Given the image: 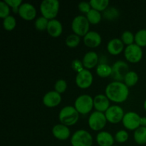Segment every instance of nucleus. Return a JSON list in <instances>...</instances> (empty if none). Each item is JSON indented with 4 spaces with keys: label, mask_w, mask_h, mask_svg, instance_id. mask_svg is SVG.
Listing matches in <instances>:
<instances>
[{
    "label": "nucleus",
    "mask_w": 146,
    "mask_h": 146,
    "mask_svg": "<svg viewBox=\"0 0 146 146\" xmlns=\"http://www.w3.org/2000/svg\"><path fill=\"white\" fill-rule=\"evenodd\" d=\"M4 1L12 8L13 11L14 13H19V9L20 6L22 4L21 0H5Z\"/></svg>",
    "instance_id": "36"
},
{
    "label": "nucleus",
    "mask_w": 146,
    "mask_h": 146,
    "mask_svg": "<svg viewBox=\"0 0 146 146\" xmlns=\"http://www.w3.org/2000/svg\"><path fill=\"white\" fill-rule=\"evenodd\" d=\"M93 80H94V77L91 71L85 68L81 72L78 73L76 77V85L83 89L89 88L92 85Z\"/></svg>",
    "instance_id": "12"
},
{
    "label": "nucleus",
    "mask_w": 146,
    "mask_h": 146,
    "mask_svg": "<svg viewBox=\"0 0 146 146\" xmlns=\"http://www.w3.org/2000/svg\"><path fill=\"white\" fill-rule=\"evenodd\" d=\"M101 35L98 32L94 31H88L84 37V42L86 46L90 48H96L98 47L101 44Z\"/></svg>",
    "instance_id": "15"
},
{
    "label": "nucleus",
    "mask_w": 146,
    "mask_h": 146,
    "mask_svg": "<svg viewBox=\"0 0 146 146\" xmlns=\"http://www.w3.org/2000/svg\"><path fill=\"white\" fill-rule=\"evenodd\" d=\"M74 107L79 113L86 115L91 111L94 106V99L92 97L87 94L79 96L76 99Z\"/></svg>",
    "instance_id": "4"
},
{
    "label": "nucleus",
    "mask_w": 146,
    "mask_h": 146,
    "mask_svg": "<svg viewBox=\"0 0 146 146\" xmlns=\"http://www.w3.org/2000/svg\"><path fill=\"white\" fill-rule=\"evenodd\" d=\"M91 6L89 2H87V1H81L78 4V9L83 13H86V14H88L91 9Z\"/></svg>",
    "instance_id": "37"
},
{
    "label": "nucleus",
    "mask_w": 146,
    "mask_h": 146,
    "mask_svg": "<svg viewBox=\"0 0 146 146\" xmlns=\"http://www.w3.org/2000/svg\"><path fill=\"white\" fill-rule=\"evenodd\" d=\"M89 3L91 8L98 11H105L109 5L108 0H91Z\"/></svg>",
    "instance_id": "24"
},
{
    "label": "nucleus",
    "mask_w": 146,
    "mask_h": 146,
    "mask_svg": "<svg viewBox=\"0 0 146 146\" xmlns=\"http://www.w3.org/2000/svg\"><path fill=\"white\" fill-rule=\"evenodd\" d=\"M52 133L56 138L61 141L68 139L71 135V131L68 127L61 123L54 125L52 129Z\"/></svg>",
    "instance_id": "17"
},
{
    "label": "nucleus",
    "mask_w": 146,
    "mask_h": 146,
    "mask_svg": "<svg viewBox=\"0 0 146 146\" xmlns=\"http://www.w3.org/2000/svg\"><path fill=\"white\" fill-rule=\"evenodd\" d=\"M46 30L51 36L58 37L62 34L63 26L58 20L54 19L49 20Z\"/></svg>",
    "instance_id": "19"
},
{
    "label": "nucleus",
    "mask_w": 146,
    "mask_h": 146,
    "mask_svg": "<svg viewBox=\"0 0 146 146\" xmlns=\"http://www.w3.org/2000/svg\"><path fill=\"white\" fill-rule=\"evenodd\" d=\"M111 67L112 74L111 76L115 80V81L122 82L124 81L125 76L129 72V66L128 64L123 61H117Z\"/></svg>",
    "instance_id": "8"
},
{
    "label": "nucleus",
    "mask_w": 146,
    "mask_h": 146,
    "mask_svg": "<svg viewBox=\"0 0 146 146\" xmlns=\"http://www.w3.org/2000/svg\"><path fill=\"white\" fill-rule=\"evenodd\" d=\"M134 140L139 145L146 143V127L141 126L134 132Z\"/></svg>",
    "instance_id": "22"
},
{
    "label": "nucleus",
    "mask_w": 146,
    "mask_h": 146,
    "mask_svg": "<svg viewBox=\"0 0 146 146\" xmlns=\"http://www.w3.org/2000/svg\"><path fill=\"white\" fill-rule=\"evenodd\" d=\"M54 88H55V91L56 92H58V94H62L66 91L67 88V83L65 80L64 79H59L56 82L55 86H54Z\"/></svg>",
    "instance_id": "35"
},
{
    "label": "nucleus",
    "mask_w": 146,
    "mask_h": 146,
    "mask_svg": "<svg viewBox=\"0 0 146 146\" xmlns=\"http://www.w3.org/2000/svg\"><path fill=\"white\" fill-rule=\"evenodd\" d=\"M118 15H119V13H118V10L115 8H113V7L107 9L104 11V17L107 19H114L117 18Z\"/></svg>",
    "instance_id": "33"
},
{
    "label": "nucleus",
    "mask_w": 146,
    "mask_h": 146,
    "mask_svg": "<svg viewBox=\"0 0 146 146\" xmlns=\"http://www.w3.org/2000/svg\"><path fill=\"white\" fill-rule=\"evenodd\" d=\"M101 14L100 11L97 10L91 9V11L86 14V18L88 20L90 24H97L101 21Z\"/></svg>",
    "instance_id": "25"
},
{
    "label": "nucleus",
    "mask_w": 146,
    "mask_h": 146,
    "mask_svg": "<svg viewBox=\"0 0 146 146\" xmlns=\"http://www.w3.org/2000/svg\"><path fill=\"white\" fill-rule=\"evenodd\" d=\"M19 14L23 19L33 20L36 15L35 7L29 3H23L19 9Z\"/></svg>",
    "instance_id": "13"
},
{
    "label": "nucleus",
    "mask_w": 146,
    "mask_h": 146,
    "mask_svg": "<svg viewBox=\"0 0 146 146\" xmlns=\"http://www.w3.org/2000/svg\"><path fill=\"white\" fill-rule=\"evenodd\" d=\"M17 25V21L16 19L13 16L9 15L5 18L3 21V26L4 28L7 31H12Z\"/></svg>",
    "instance_id": "28"
},
{
    "label": "nucleus",
    "mask_w": 146,
    "mask_h": 146,
    "mask_svg": "<svg viewBox=\"0 0 146 146\" xmlns=\"http://www.w3.org/2000/svg\"><path fill=\"white\" fill-rule=\"evenodd\" d=\"M141 118L137 113L130 111L124 115L122 121L123 124L128 130L135 131L141 127Z\"/></svg>",
    "instance_id": "10"
},
{
    "label": "nucleus",
    "mask_w": 146,
    "mask_h": 146,
    "mask_svg": "<svg viewBox=\"0 0 146 146\" xmlns=\"http://www.w3.org/2000/svg\"><path fill=\"white\" fill-rule=\"evenodd\" d=\"M143 106H144V108H145V110L146 111V100L145 101V102H144Z\"/></svg>",
    "instance_id": "40"
},
{
    "label": "nucleus",
    "mask_w": 146,
    "mask_h": 146,
    "mask_svg": "<svg viewBox=\"0 0 146 146\" xmlns=\"http://www.w3.org/2000/svg\"><path fill=\"white\" fill-rule=\"evenodd\" d=\"M106 96L108 99L115 103H123L126 101L129 95L128 87L125 83L113 81L107 85L105 90Z\"/></svg>",
    "instance_id": "1"
},
{
    "label": "nucleus",
    "mask_w": 146,
    "mask_h": 146,
    "mask_svg": "<svg viewBox=\"0 0 146 146\" xmlns=\"http://www.w3.org/2000/svg\"><path fill=\"white\" fill-rule=\"evenodd\" d=\"M80 41V36L76 35V34H70L69 36L66 37V44L68 46V47L71 48H75L79 44Z\"/></svg>",
    "instance_id": "29"
},
{
    "label": "nucleus",
    "mask_w": 146,
    "mask_h": 146,
    "mask_svg": "<svg viewBox=\"0 0 146 146\" xmlns=\"http://www.w3.org/2000/svg\"><path fill=\"white\" fill-rule=\"evenodd\" d=\"M61 101V94L56 91H48L43 98V104L47 107L53 108L59 105Z\"/></svg>",
    "instance_id": "14"
},
{
    "label": "nucleus",
    "mask_w": 146,
    "mask_h": 146,
    "mask_svg": "<svg viewBox=\"0 0 146 146\" xmlns=\"http://www.w3.org/2000/svg\"><path fill=\"white\" fill-rule=\"evenodd\" d=\"M121 41H123L124 44L129 46L131 44H133L135 41V36L133 35L132 32L129 31H124L121 36Z\"/></svg>",
    "instance_id": "31"
},
{
    "label": "nucleus",
    "mask_w": 146,
    "mask_h": 146,
    "mask_svg": "<svg viewBox=\"0 0 146 146\" xmlns=\"http://www.w3.org/2000/svg\"><path fill=\"white\" fill-rule=\"evenodd\" d=\"M128 136L129 135H128L127 131H124V130H121L115 133V140L119 143H125V141H128Z\"/></svg>",
    "instance_id": "32"
},
{
    "label": "nucleus",
    "mask_w": 146,
    "mask_h": 146,
    "mask_svg": "<svg viewBox=\"0 0 146 146\" xmlns=\"http://www.w3.org/2000/svg\"><path fill=\"white\" fill-rule=\"evenodd\" d=\"M105 113L99 111H95L90 115L88 118V125L93 131H98L106 126L107 123Z\"/></svg>",
    "instance_id": "7"
},
{
    "label": "nucleus",
    "mask_w": 146,
    "mask_h": 146,
    "mask_svg": "<svg viewBox=\"0 0 146 146\" xmlns=\"http://www.w3.org/2000/svg\"><path fill=\"white\" fill-rule=\"evenodd\" d=\"M138 81V76L136 72L133 71H129L125 76V78L124 79L125 84L128 87L134 86Z\"/></svg>",
    "instance_id": "26"
},
{
    "label": "nucleus",
    "mask_w": 146,
    "mask_h": 146,
    "mask_svg": "<svg viewBox=\"0 0 146 146\" xmlns=\"http://www.w3.org/2000/svg\"><path fill=\"white\" fill-rule=\"evenodd\" d=\"M71 66H72V68L76 72L79 73L81 72V71L84 69V64H83V62H81L80 60L76 59L74 61H72V64H71Z\"/></svg>",
    "instance_id": "38"
},
{
    "label": "nucleus",
    "mask_w": 146,
    "mask_h": 146,
    "mask_svg": "<svg viewBox=\"0 0 146 146\" xmlns=\"http://www.w3.org/2000/svg\"><path fill=\"white\" fill-rule=\"evenodd\" d=\"M96 73L100 77L106 78L111 76L112 74V67L106 64H100L97 66Z\"/></svg>",
    "instance_id": "23"
},
{
    "label": "nucleus",
    "mask_w": 146,
    "mask_h": 146,
    "mask_svg": "<svg viewBox=\"0 0 146 146\" xmlns=\"http://www.w3.org/2000/svg\"><path fill=\"white\" fill-rule=\"evenodd\" d=\"M124 48V44L120 38H113L107 44V50L112 55L121 54Z\"/></svg>",
    "instance_id": "18"
},
{
    "label": "nucleus",
    "mask_w": 146,
    "mask_h": 146,
    "mask_svg": "<svg viewBox=\"0 0 146 146\" xmlns=\"http://www.w3.org/2000/svg\"><path fill=\"white\" fill-rule=\"evenodd\" d=\"M141 126L146 127V117L141 118Z\"/></svg>",
    "instance_id": "39"
},
{
    "label": "nucleus",
    "mask_w": 146,
    "mask_h": 146,
    "mask_svg": "<svg viewBox=\"0 0 146 146\" xmlns=\"http://www.w3.org/2000/svg\"><path fill=\"white\" fill-rule=\"evenodd\" d=\"M59 10V1L58 0H44L40 5L42 17L47 19H54Z\"/></svg>",
    "instance_id": "3"
},
{
    "label": "nucleus",
    "mask_w": 146,
    "mask_h": 146,
    "mask_svg": "<svg viewBox=\"0 0 146 146\" xmlns=\"http://www.w3.org/2000/svg\"><path fill=\"white\" fill-rule=\"evenodd\" d=\"M106 117L108 122L111 123H118L123 121L124 115L123 109L117 105L111 106L105 112Z\"/></svg>",
    "instance_id": "11"
},
{
    "label": "nucleus",
    "mask_w": 146,
    "mask_h": 146,
    "mask_svg": "<svg viewBox=\"0 0 146 146\" xmlns=\"http://www.w3.org/2000/svg\"><path fill=\"white\" fill-rule=\"evenodd\" d=\"M48 21L49 20L46 19L45 17H39L36 19L34 25H35L36 29L38 31H44V30L47 29Z\"/></svg>",
    "instance_id": "30"
},
{
    "label": "nucleus",
    "mask_w": 146,
    "mask_h": 146,
    "mask_svg": "<svg viewBox=\"0 0 146 146\" xmlns=\"http://www.w3.org/2000/svg\"><path fill=\"white\" fill-rule=\"evenodd\" d=\"M96 141L100 146H113L114 138L110 133L101 131L97 134Z\"/></svg>",
    "instance_id": "21"
},
{
    "label": "nucleus",
    "mask_w": 146,
    "mask_h": 146,
    "mask_svg": "<svg viewBox=\"0 0 146 146\" xmlns=\"http://www.w3.org/2000/svg\"><path fill=\"white\" fill-rule=\"evenodd\" d=\"M135 44L141 47L146 46V29L139 30L135 35Z\"/></svg>",
    "instance_id": "27"
},
{
    "label": "nucleus",
    "mask_w": 146,
    "mask_h": 146,
    "mask_svg": "<svg viewBox=\"0 0 146 146\" xmlns=\"http://www.w3.org/2000/svg\"><path fill=\"white\" fill-rule=\"evenodd\" d=\"M124 55L128 61L131 63L139 62L143 57V50L141 46L136 44H133L127 46L124 51Z\"/></svg>",
    "instance_id": "9"
},
{
    "label": "nucleus",
    "mask_w": 146,
    "mask_h": 146,
    "mask_svg": "<svg viewBox=\"0 0 146 146\" xmlns=\"http://www.w3.org/2000/svg\"><path fill=\"white\" fill-rule=\"evenodd\" d=\"M10 9L9 6L4 1L0 2V17L1 19H5L9 16Z\"/></svg>",
    "instance_id": "34"
},
{
    "label": "nucleus",
    "mask_w": 146,
    "mask_h": 146,
    "mask_svg": "<svg viewBox=\"0 0 146 146\" xmlns=\"http://www.w3.org/2000/svg\"><path fill=\"white\" fill-rule=\"evenodd\" d=\"M82 62L86 69L94 68L98 62V54L95 51H88L84 55Z\"/></svg>",
    "instance_id": "20"
},
{
    "label": "nucleus",
    "mask_w": 146,
    "mask_h": 146,
    "mask_svg": "<svg viewBox=\"0 0 146 146\" xmlns=\"http://www.w3.org/2000/svg\"><path fill=\"white\" fill-rule=\"evenodd\" d=\"M94 106L96 111L106 112L110 107V100L106 96L98 94L94 98Z\"/></svg>",
    "instance_id": "16"
},
{
    "label": "nucleus",
    "mask_w": 146,
    "mask_h": 146,
    "mask_svg": "<svg viewBox=\"0 0 146 146\" xmlns=\"http://www.w3.org/2000/svg\"><path fill=\"white\" fill-rule=\"evenodd\" d=\"M113 146H117V145H113Z\"/></svg>",
    "instance_id": "41"
},
{
    "label": "nucleus",
    "mask_w": 146,
    "mask_h": 146,
    "mask_svg": "<svg viewBox=\"0 0 146 146\" xmlns=\"http://www.w3.org/2000/svg\"><path fill=\"white\" fill-rule=\"evenodd\" d=\"M90 23L85 16L78 15L74 19L71 29L74 34L79 36H84L88 32Z\"/></svg>",
    "instance_id": "6"
},
{
    "label": "nucleus",
    "mask_w": 146,
    "mask_h": 146,
    "mask_svg": "<svg viewBox=\"0 0 146 146\" xmlns=\"http://www.w3.org/2000/svg\"><path fill=\"white\" fill-rule=\"evenodd\" d=\"M71 143L72 146H91L93 145V137L88 131L78 130L73 134Z\"/></svg>",
    "instance_id": "5"
},
{
    "label": "nucleus",
    "mask_w": 146,
    "mask_h": 146,
    "mask_svg": "<svg viewBox=\"0 0 146 146\" xmlns=\"http://www.w3.org/2000/svg\"><path fill=\"white\" fill-rule=\"evenodd\" d=\"M61 124L71 126L77 123L79 118V113L77 111L75 107L71 106H67L61 110L58 115Z\"/></svg>",
    "instance_id": "2"
}]
</instances>
